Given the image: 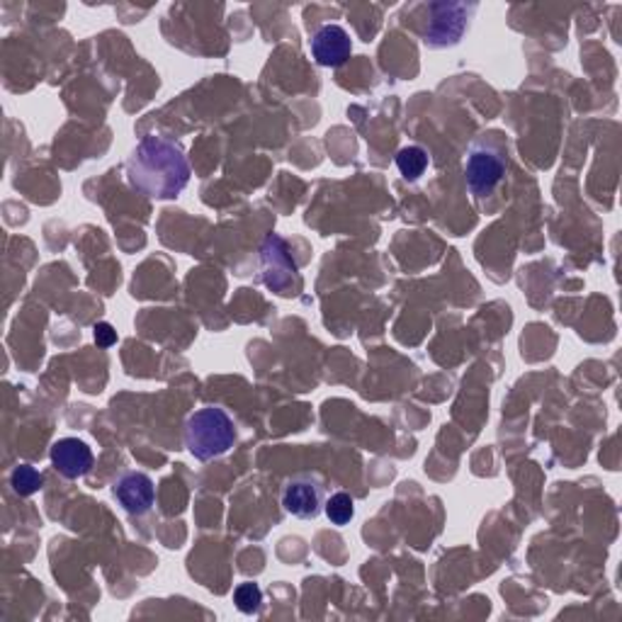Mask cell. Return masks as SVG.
I'll return each instance as SVG.
<instances>
[{"label": "cell", "mask_w": 622, "mask_h": 622, "mask_svg": "<svg viewBox=\"0 0 622 622\" xmlns=\"http://www.w3.org/2000/svg\"><path fill=\"white\" fill-rule=\"evenodd\" d=\"M353 42L351 35L341 25H323L312 37V54L316 64L326 68L343 66L351 59Z\"/></svg>", "instance_id": "obj_8"}, {"label": "cell", "mask_w": 622, "mask_h": 622, "mask_svg": "<svg viewBox=\"0 0 622 622\" xmlns=\"http://www.w3.org/2000/svg\"><path fill=\"white\" fill-rule=\"evenodd\" d=\"M237 441V421L219 406H205L186 421V447L200 462H210L227 455Z\"/></svg>", "instance_id": "obj_2"}, {"label": "cell", "mask_w": 622, "mask_h": 622, "mask_svg": "<svg viewBox=\"0 0 622 622\" xmlns=\"http://www.w3.org/2000/svg\"><path fill=\"white\" fill-rule=\"evenodd\" d=\"M131 186L154 200L178 198L190 182V163L180 144L166 137H144L127 161Z\"/></svg>", "instance_id": "obj_1"}, {"label": "cell", "mask_w": 622, "mask_h": 622, "mask_svg": "<svg viewBox=\"0 0 622 622\" xmlns=\"http://www.w3.org/2000/svg\"><path fill=\"white\" fill-rule=\"evenodd\" d=\"M10 486L17 496H35L45 486V477L33 465H20L10 474Z\"/></svg>", "instance_id": "obj_11"}, {"label": "cell", "mask_w": 622, "mask_h": 622, "mask_svg": "<svg viewBox=\"0 0 622 622\" xmlns=\"http://www.w3.org/2000/svg\"><path fill=\"white\" fill-rule=\"evenodd\" d=\"M112 496L129 516H147L156 504V486L144 472H122L112 484Z\"/></svg>", "instance_id": "obj_7"}, {"label": "cell", "mask_w": 622, "mask_h": 622, "mask_svg": "<svg viewBox=\"0 0 622 622\" xmlns=\"http://www.w3.org/2000/svg\"><path fill=\"white\" fill-rule=\"evenodd\" d=\"M326 506V486L319 477L297 474L282 488V508L300 520L319 518Z\"/></svg>", "instance_id": "obj_6"}, {"label": "cell", "mask_w": 622, "mask_h": 622, "mask_svg": "<svg viewBox=\"0 0 622 622\" xmlns=\"http://www.w3.org/2000/svg\"><path fill=\"white\" fill-rule=\"evenodd\" d=\"M233 604H237V608L241 610V613H246V615L258 613L261 606H263V591H261V586L251 584V581H246V584H239L237 591H233Z\"/></svg>", "instance_id": "obj_13"}, {"label": "cell", "mask_w": 622, "mask_h": 622, "mask_svg": "<svg viewBox=\"0 0 622 622\" xmlns=\"http://www.w3.org/2000/svg\"><path fill=\"white\" fill-rule=\"evenodd\" d=\"M261 275L263 282L268 284L272 292L282 294V297H288V294H294L302 288L297 263L292 261L288 243L280 237L265 239L261 249Z\"/></svg>", "instance_id": "obj_5"}, {"label": "cell", "mask_w": 622, "mask_h": 622, "mask_svg": "<svg viewBox=\"0 0 622 622\" xmlns=\"http://www.w3.org/2000/svg\"><path fill=\"white\" fill-rule=\"evenodd\" d=\"M474 3H431L421 39L428 49H447L462 42L474 17Z\"/></svg>", "instance_id": "obj_4"}, {"label": "cell", "mask_w": 622, "mask_h": 622, "mask_svg": "<svg viewBox=\"0 0 622 622\" xmlns=\"http://www.w3.org/2000/svg\"><path fill=\"white\" fill-rule=\"evenodd\" d=\"M508 170V147L502 135H484L467 149L465 180L477 202L492 198L502 188Z\"/></svg>", "instance_id": "obj_3"}, {"label": "cell", "mask_w": 622, "mask_h": 622, "mask_svg": "<svg viewBox=\"0 0 622 622\" xmlns=\"http://www.w3.org/2000/svg\"><path fill=\"white\" fill-rule=\"evenodd\" d=\"M323 511H326V516H329V520H331L333 525H348L351 520H353V516H355L353 496L345 494V492L333 494L331 498H326Z\"/></svg>", "instance_id": "obj_12"}, {"label": "cell", "mask_w": 622, "mask_h": 622, "mask_svg": "<svg viewBox=\"0 0 622 622\" xmlns=\"http://www.w3.org/2000/svg\"><path fill=\"white\" fill-rule=\"evenodd\" d=\"M428 166H431V156H428V151L423 147H404L399 154H396V168H399L402 178L416 182L426 176Z\"/></svg>", "instance_id": "obj_10"}, {"label": "cell", "mask_w": 622, "mask_h": 622, "mask_svg": "<svg viewBox=\"0 0 622 622\" xmlns=\"http://www.w3.org/2000/svg\"><path fill=\"white\" fill-rule=\"evenodd\" d=\"M93 450L78 437H61L52 445V465L61 477L80 479L93 469Z\"/></svg>", "instance_id": "obj_9"}, {"label": "cell", "mask_w": 622, "mask_h": 622, "mask_svg": "<svg viewBox=\"0 0 622 622\" xmlns=\"http://www.w3.org/2000/svg\"><path fill=\"white\" fill-rule=\"evenodd\" d=\"M93 339L100 348H112V345L117 343V331L112 329L107 321H100V323H96V329H93Z\"/></svg>", "instance_id": "obj_14"}]
</instances>
